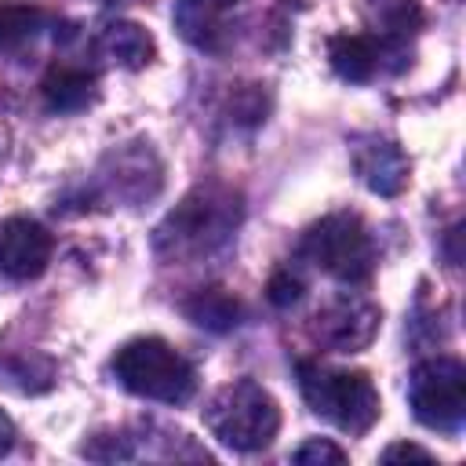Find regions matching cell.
Segmentation results:
<instances>
[{
    "mask_svg": "<svg viewBox=\"0 0 466 466\" xmlns=\"http://www.w3.org/2000/svg\"><path fill=\"white\" fill-rule=\"evenodd\" d=\"M266 291H269V302L273 306H295L302 299V280L291 277V273H277Z\"/></svg>",
    "mask_w": 466,
    "mask_h": 466,
    "instance_id": "cell-18",
    "label": "cell"
},
{
    "mask_svg": "<svg viewBox=\"0 0 466 466\" xmlns=\"http://www.w3.org/2000/svg\"><path fill=\"white\" fill-rule=\"evenodd\" d=\"M295 462L299 466H324V462H346V451L335 444V441H328V437H313V441H306L299 451H295Z\"/></svg>",
    "mask_w": 466,
    "mask_h": 466,
    "instance_id": "cell-17",
    "label": "cell"
},
{
    "mask_svg": "<svg viewBox=\"0 0 466 466\" xmlns=\"http://www.w3.org/2000/svg\"><path fill=\"white\" fill-rule=\"evenodd\" d=\"M328 62L331 69L350 80V84H364L375 76L379 62H382V44L371 36H357V33H339L328 40Z\"/></svg>",
    "mask_w": 466,
    "mask_h": 466,
    "instance_id": "cell-10",
    "label": "cell"
},
{
    "mask_svg": "<svg viewBox=\"0 0 466 466\" xmlns=\"http://www.w3.org/2000/svg\"><path fill=\"white\" fill-rule=\"evenodd\" d=\"M98 47H102L106 58H113V62L124 66V69H142V66H149L153 55H157L153 36H149L138 22H124V18L109 22V25L98 33Z\"/></svg>",
    "mask_w": 466,
    "mask_h": 466,
    "instance_id": "cell-11",
    "label": "cell"
},
{
    "mask_svg": "<svg viewBox=\"0 0 466 466\" xmlns=\"http://www.w3.org/2000/svg\"><path fill=\"white\" fill-rule=\"evenodd\" d=\"M382 462H433V455L419 444H390L382 451Z\"/></svg>",
    "mask_w": 466,
    "mask_h": 466,
    "instance_id": "cell-19",
    "label": "cell"
},
{
    "mask_svg": "<svg viewBox=\"0 0 466 466\" xmlns=\"http://www.w3.org/2000/svg\"><path fill=\"white\" fill-rule=\"evenodd\" d=\"M379 306L360 299V295H339L324 302L313 317V339L335 353H357L379 335Z\"/></svg>",
    "mask_w": 466,
    "mask_h": 466,
    "instance_id": "cell-7",
    "label": "cell"
},
{
    "mask_svg": "<svg viewBox=\"0 0 466 466\" xmlns=\"http://www.w3.org/2000/svg\"><path fill=\"white\" fill-rule=\"evenodd\" d=\"M113 375L127 393L160 404H186L197 393L193 364L157 335L124 342L113 357Z\"/></svg>",
    "mask_w": 466,
    "mask_h": 466,
    "instance_id": "cell-3",
    "label": "cell"
},
{
    "mask_svg": "<svg viewBox=\"0 0 466 466\" xmlns=\"http://www.w3.org/2000/svg\"><path fill=\"white\" fill-rule=\"evenodd\" d=\"M411 415L437 433H459L466 419V368L455 357L422 360L408 386Z\"/></svg>",
    "mask_w": 466,
    "mask_h": 466,
    "instance_id": "cell-6",
    "label": "cell"
},
{
    "mask_svg": "<svg viewBox=\"0 0 466 466\" xmlns=\"http://www.w3.org/2000/svg\"><path fill=\"white\" fill-rule=\"evenodd\" d=\"M51 262V233L29 218L11 215L0 222V273L11 280H33Z\"/></svg>",
    "mask_w": 466,
    "mask_h": 466,
    "instance_id": "cell-8",
    "label": "cell"
},
{
    "mask_svg": "<svg viewBox=\"0 0 466 466\" xmlns=\"http://www.w3.org/2000/svg\"><path fill=\"white\" fill-rule=\"evenodd\" d=\"M44 29V11L29 4H0V51H22Z\"/></svg>",
    "mask_w": 466,
    "mask_h": 466,
    "instance_id": "cell-16",
    "label": "cell"
},
{
    "mask_svg": "<svg viewBox=\"0 0 466 466\" xmlns=\"http://www.w3.org/2000/svg\"><path fill=\"white\" fill-rule=\"evenodd\" d=\"M302 251L313 266L342 284H364L375 269V244L371 233L357 215H328L309 226Z\"/></svg>",
    "mask_w": 466,
    "mask_h": 466,
    "instance_id": "cell-5",
    "label": "cell"
},
{
    "mask_svg": "<svg viewBox=\"0 0 466 466\" xmlns=\"http://www.w3.org/2000/svg\"><path fill=\"white\" fill-rule=\"evenodd\" d=\"M15 448V422H11V415L0 408V455H7Z\"/></svg>",
    "mask_w": 466,
    "mask_h": 466,
    "instance_id": "cell-20",
    "label": "cell"
},
{
    "mask_svg": "<svg viewBox=\"0 0 466 466\" xmlns=\"http://www.w3.org/2000/svg\"><path fill=\"white\" fill-rule=\"evenodd\" d=\"M299 382L309 411L328 419L342 433H368L382 415V400L368 371L299 364Z\"/></svg>",
    "mask_w": 466,
    "mask_h": 466,
    "instance_id": "cell-4",
    "label": "cell"
},
{
    "mask_svg": "<svg viewBox=\"0 0 466 466\" xmlns=\"http://www.w3.org/2000/svg\"><path fill=\"white\" fill-rule=\"evenodd\" d=\"M204 426L218 444L248 455L273 444L280 430V408L266 386L237 379L211 393V400L204 404Z\"/></svg>",
    "mask_w": 466,
    "mask_h": 466,
    "instance_id": "cell-2",
    "label": "cell"
},
{
    "mask_svg": "<svg viewBox=\"0 0 466 466\" xmlns=\"http://www.w3.org/2000/svg\"><path fill=\"white\" fill-rule=\"evenodd\" d=\"M218 7H233V4H240V0H215Z\"/></svg>",
    "mask_w": 466,
    "mask_h": 466,
    "instance_id": "cell-21",
    "label": "cell"
},
{
    "mask_svg": "<svg viewBox=\"0 0 466 466\" xmlns=\"http://www.w3.org/2000/svg\"><path fill=\"white\" fill-rule=\"evenodd\" d=\"M44 102L55 113H76L95 102V76L76 66H55L44 76Z\"/></svg>",
    "mask_w": 466,
    "mask_h": 466,
    "instance_id": "cell-13",
    "label": "cell"
},
{
    "mask_svg": "<svg viewBox=\"0 0 466 466\" xmlns=\"http://www.w3.org/2000/svg\"><path fill=\"white\" fill-rule=\"evenodd\" d=\"M368 22L375 25V33L382 36L379 44H393L400 47L422 22V7L419 0H368Z\"/></svg>",
    "mask_w": 466,
    "mask_h": 466,
    "instance_id": "cell-14",
    "label": "cell"
},
{
    "mask_svg": "<svg viewBox=\"0 0 466 466\" xmlns=\"http://www.w3.org/2000/svg\"><path fill=\"white\" fill-rule=\"evenodd\" d=\"M240 222V193L226 186H197L164 215L153 233V248L167 262H186L222 248Z\"/></svg>",
    "mask_w": 466,
    "mask_h": 466,
    "instance_id": "cell-1",
    "label": "cell"
},
{
    "mask_svg": "<svg viewBox=\"0 0 466 466\" xmlns=\"http://www.w3.org/2000/svg\"><path fill=\"white\" fill-rule=\"evenodd\" d=\"M353 167L360 182L379 197H397L408 186V157L390 138H360L353 149Z\"/></svg>",
    "mask_w": 466,
    "mask_h": 466,
    "instance_id": "cell-9",
    "label": "cell"
},
{
    "mask_svg": "<svg viewBox=\"0 0 466 466\" xmlns=\"http://www.w3.org/2000/svg\"><path fill=\"white\" fill-rule=\"evenodd\" d=\"M186 317L208 331H229L240 320V302L233 295H226L222 288H208L186 302Z\"/></svg>",
    "mask_w": 466,
    "mask_h": 466,
    "instance_id": "cell-15",
    "label": "cell"
},
{
    "mask_svg": "<svg viewBox=\"0 0 466 466\" xmlns=\"http://www.w3.org/2000/svg\"><path fill=\"white\" fill-rule=\"evenodd\" d=\"M175 25L200 51H218L226 40L222 7L215 0H178L175 4Z\"/></svg>",
    "mask_w": 466,
    "mask_h": 466,
    "instance_id": "cell-12",
    "label": "cell"
}]
</instances>
